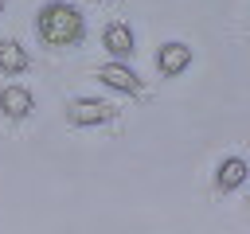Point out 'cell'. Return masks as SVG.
<instances>
[{
  "mask_svg": "<svg viewBox=\"0 0 250 234\" xmlns=\"http://www.w3.org/2000/svg\"><path fill=\"white\" fill-rule=\"evenodd\" d=\"M94 78H98L102 86L117 90V94H137V90H141V74H137L129 62H121V58H113V62H102Z\"/></svg>",
  "mask_w": 250,
  "mask_h": 234,
  "instance_id": "3957f363",
  "label": "cell"
},
{
  "mask_svg": "<svg viewBox=\"0 0 250 234\" xmlns=\"http://www.w3.org/2000/svg\"><path fill=\"white\" fill-rule=\"evenodd\" d=\"M31 109H35V98H31L27 86H4V90H0V113H4V117L23 121Z\"/></svg>",
  "mask_w": 250,
  "mask_h": 234,
  "instance_id": "8992f818",
  "label": "cell"
},
{
  "mask_svg": "<svg viewBox=\"0 0 250 234\" xmlns=\"http://www.w3.org/2000/svg\"><path fill=\"white\" fill-rule=\"evenodd\" d=\"M0 12H4V0H0Z\"/></svg>",
  "mask_w": 250,
  "mask_h": 234,
  "instance_id": "9c48e42d",
  "label": "cell"
},
{
  "mask_svg": "<svg viewBox=\"0 0 250 234\" xmlns=\"http://www.w3.org/2000/svg\"><path fill=\"white\" fill-rule=\"evenodd\" d=\"M191 66V47L188 43H164L160 51H156V70L164 74V78H176V74H184Z\"/></svg>",
  "mask_w": 250,
  "mask_h": 234,
  "instance_id": "277c9868",
  "label": "cell"
},
{
  "mask_svg": "<svg viewBox=\"0 0 250 234\" xmlns=\"http://www.w3.org/2000/svg\"><path fill=\"white\" fill-rule=\"evenodd\" d=\"M109 117H113V105L109 101H98V98H74V101H66V121L78 125V129L105 125Z\"/></svg>",
  "mask_w": 250,
  "mask_h": 234,
  "instance_id": "7a4b0ae2",
  "label": "cell"
},
{
  "mask_svg": "<svg viewBox=\"0 0 250 234\" xmlns=\"http://www.w3.org/2000/svg\"><path fill=\"white\" fill-rule=\"evenodd\" d=\"M35 31H39V39H43L47 47H78L82 35H86V20H82V12H78L74 4L51 0V4L39 8Z\"/></svg>",
  "mask_w": 250,
  "mask_h": 234,
  "instance_id": "6da1fadb",
  "label": "cell"
},
{
  "mask_svg": "<svg viewBox=\"0 0 250 234\" xmlns=\"http://www.w3.org/2000/svg\"><path fill=\"white\" fill-rule=\"evenodd\" d=\"M27 66H31V58H27L23 43L20 39H4L0 43V74H23Z\"/></svg>",
  "mask_w": 250,
  "mask_h": 234,
  "instance_id": "ba28073f",
  "label": "cell"
},
{
  "mask_svg": "<svg viewBox=\"0 0 250 234\" xmlns=\"http://www.w3.org/2000/svg\"><path fill=\"white\" fill-rule=\"evenodd\" d=\"M102 47H105L113 58L129 62V58H133V51H137V39H133L129 23H109V27L102 31Z\"/></svg>",
  "mask_w": 250,
  "mask_h": 234,
  "instance_id": "5b68a950",
  "label": "cell"
},
{
  "mask_svg": "<svg viewBox=\"0 0 250 234\" xmlns=\"http://www.w3.org/2000/svg\"><path fill=\"white\" fill-rule=\"evenodd\" d=\"M246 183V160L242 156H227L223 164H219V172H215V187L219 191H234V187H242Z\"/></svg>",
  "mask_w": 250,
  "mask_h": 234,
  "instance_id": "52a82bcc",
  "label": "cell"
}]
</instances>
